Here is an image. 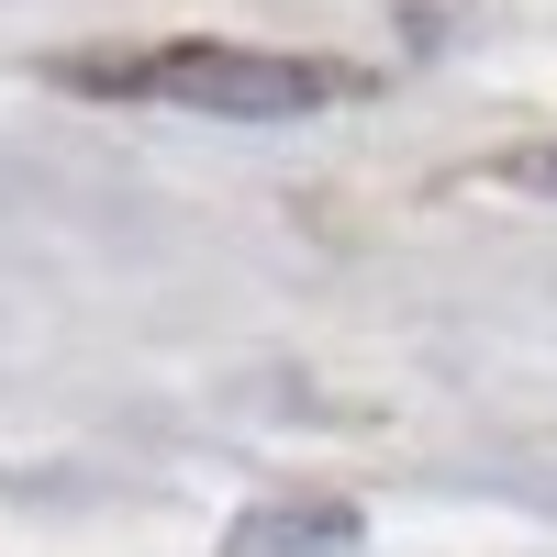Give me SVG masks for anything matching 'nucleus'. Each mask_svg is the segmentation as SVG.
Returning a JSON list of instances; mask_svg holds the SVG:
<instances>
[{
  "label": "nucleus",
  "instance_id": "f257e3e1",
  "mask_svg": "<svg viewBox=\"0 0 557 557\" xmlns=\"http://www.w3.org/2000/svg\"><path fill=\"white\" fill-rule=\"evenodd\" d=\"M57 89L89 101H157V112H212V123H312L368 89L346 57H278V45H223V34H178V45H89V57H45Z\"/></svg>",
  "mask_w": 557,
  "mask_h": 557
},
{
  "label": "nucleus",
  "instance_id": "f03ea898",
  "mask_svg": "<svg viewBox=\"0 0 557 557\" xmlns=\"http://www.w3.org/2000/svg\"><path fill=\"white\" fill-rule=\"evenodd\" d=\"M346 546H357V513H346V502H268V513L235 524L223 557H346Z\"/></svg>",
  "mask_w": 557,
  "mask_h": 557
},
{
  "label": "nucleus",
  "instance_id": "7ed1b4c3",
  "mask_svg": "<svg viewBox=\"0 0 557 557\" xmlns=\"http://www.w3.org/2000/svg\"><path fill=\"white\" fill-rule=\"evenodd\" d=\"M513 178H524V190H557V146H535V157H513Z\"/></svg>",
  "mask_w": 557,
  "mask_h": 557
}]
</instances>
